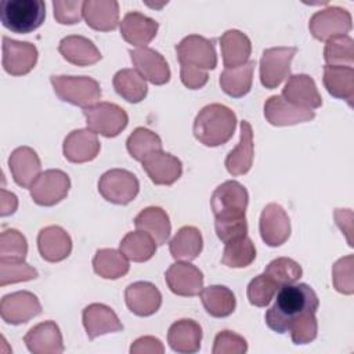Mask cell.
<instances>
[{
	"label": "cell",
	"mask_w": 354,
	"mask_h": 354,
	"mask_svg": "<svg viewBox=\"0 0 354 354\" xmlns=\"http://www.w3.org/2000/svg\"><path fill=\"white\" fill-rule=\"evenodd\" d=\"M37 48L29 41L12 40L3 36V58L1 64L7 73L22 76L29 73L37 62Z\"/></svg>",
	"instance_id": "obj_12"
},
{
	"label": "cell",
	"mask_w": 354,
	"mask_h": 354,
	"mask_svg": "<svg viewBox=\"0 0 354 354\" xmlns=\"http://www.w3.org/2000/svg\"><path fill=\"white\" fill-rule=\"evenodd\" d=\"M248 350V342L232 330H221L214 337L213 354H243Z\"/></svg>",
	"instance_id": "obj_49"
},
{
	"label": "cell",
	"mask_w": 354,
	"mask_h": 354,
	"mask_svg": "<svg viewBox=\"0 0 354 354\" xmlns=\"http://www.w3.org/2000/svg\"><path fill=\"white\" fill-rule=\"evenodd\" d=\"M82 317L83 326L90 340H94L101 335L113 333L123 329V325L116 313L102 303L88 304L84 307Z\"/></svg>",
	"instance_id": "obj_23"
},
{
	"label": "cell",
	"mask_w": 354,
	"mask_h": 354,
	"mask_svg": "<svg viewBox=\"0 0 354 354\" xmlns=\"http://www.w3.org/2000/svg\"><path fill=\"white\" fill-rule=\"evenodd\" d=\"M8 167L14 181L22 188H29L40 174L41 162L33 148L24 145L11 152Z\"/></svg>",
	"instance_id": "obj_25"
},
{
	"label": "cell",
	"mask_w": 354,
	"mask_h": 354,
	"mask_svg": "<svg viewBox=\"0 0 354 354\" xmlns=\"http://www.w3.org/2000/svg\"><path fill=\"white\" fill-rule=\"evenodd\" d=\"M37 277V270L24 260H0V286L32 281Z\"/></svg>",
	"instance_id": "obj_45"
},
{
	"label": "cell",
	"mask_w": 354,
	"mask_h": 354,
	"mask_svg": "<svg viewBox=\"0 0 354 354\" xmlns=\"http://www.w3.org/2000/svg\"><path fill=\"white\" fill-rule=\"evenodd\" d=\"M83 18L95 30H113L119 24V3L116 0L83 1Z\"/></svg>",
	"instance_id": "obj_29"
},
{
	"label": "cell",
	"mask_w": 354,
	"mask_h": 354,
	"mask_svg": "<svg viewBox=\"0 0 354 354\" xmlns=\"http://www.w3.org/2000/svg\"><path fill=\"white\" fill-rule=\"evenodd\" d=\"M354 256L348 254L339 259L332 267L333 286L339 293H354Z\"/></svg>",
	"instance_id": "obj_47"
},
{
	"label": "cell",
	"mask_w": 354,
	"mask_h": 354,
	"mask_svg": "<svg viewBox=\"0 0 354 354\" xmlns=\"http://www.w3.org/2000/svg\"><path fill=\"white\" fill-rule=\"evenodd\" d=\"M326 65H342L353 68L354 64V40L348 35H340L326 40L324 48Z\"/></svg>",
	"instance_id": "obj_42"
},
{
	"label": "cell",
	"mask_w": 354,
	"mask_h": 354,
	"mask_svg": "<svg viewBox=\"0 0 354 354\" xmlns=\"http://www.w3.org/2000/svg\"><path fill=\"white\" fill-rule=\"evenodd\" d=\"M50 82L59 100L83 109L98 104L101 100L100 83L90 76L53 75Z\"/></svg>",
	"instance_id": "obj_5"
},
{
	"label": "cell",
	"mask_w": 354,
	"mask_h": 354,
	"mask_svg": "<svg viewBox=\"0 0 354 354\" xmlns=\"http://www.w3.org/2000/svg\"><path fill=\"white\" fill-rule=\"evenodd\" d=\"M249 203L246 188L235 181L228 180L220 184L212 194L210 206L216 217V223L246 220L245 212Z\"/></svg>",
	"instance_id": "obj_4"
},
{
	"label": "cell",
	"mask_w": 354,
	"mask_h": 354,
	"mask_svg": "<svg viewBox=\"0 0 354 354\" xmlns=\"http://www.w3.org/2000/svg\"><path fill=\"white\" fill-rule=\"evenodd\" d=\"M259 230L261 239L272 248L285 243L290 235V220L285 209L278 203H268L261 210Z\"/></svg>",
	"instance_id": "obj_14"
},
{
	"label": "cell",
	"mask_w": 354,
	"mask_h": 354,
	"mask_svg": "<svg viewBox=\"0 0 354 354\" xmlns=\"http://www.w3.org/2000/svg\"><path fill=\"white\" fill-rule=\"evenodd\" d=\"M180 77L185 87L191 90H198L207 83L209 75H207V71L187 66V65H180Z\"/></svg>",
	"instance_id": "obj_51"
},
{
	"label": "cell",
	"mask_w": 354,
	"mask_h": 354,
	"mask_svg": "<svg viewBox=\"0 0 354 354\" xmlns=\"http://www.w3.org/2000/svg\"><path fill=\"white\" fill-rule=\"evenodd\" d=\"M83 115L86 118L87 129L104 137H116L129 123L127 112L112 102H98L83 109Z\"/></svg>",
	"instance_id": "obj_6"
},
{
	"label": "cell",
	"mask_w": 354,
	"mask_h": 354,
	"mask_svg": "<svg viewBox=\"0 0 354 354\" xmlns=\"http://www.w3.org/2000/svg\"><path fill=\"white\" fill-rule=\"evenodd\" d=\"M101 144L98 137L90 129H77L71 131L62 144L64 156L72 163H84L97 158Z\"/></svg>",
	"instance_id": "obj_19"
},
{
	"label": "cell",
	"mask_w": 354,
	"mask_h": 354,
	"mask_svg": "<svg viewBox=\"0 0 354 354\" xmlns=\"http://www.w3.org/2000/svg\"><path fill=\"white\" fill-rule=\"evenodd\" d=\"M69 176L59 169H50L39 174L29 187L30 196L40 206H54L69 192Z\"/></svg>",
	"instance_id": "obj_8"
},
{
	"label": "cell",
	"mask_w": 354,
	"mask_h": 354,
	"mask_svg": "<svg viewBox=\"0 0 354 354\" xmlns=\"http://www.w3.org/2000/svg\"><path fill=\"white\" fill-rule=\"evenodd\" d=\"M176 53L180 65L203 71L214 69L217 65V55L213 41L199 35H189L184 37L176 46Z\"/></svg>",
	"instance_id": "obj_11"
},
{
	"label": "cell",
	"mask_w": 354,
	"mask_h": 354,
	"mask_svg": "<svg viewBox=\"0 0 354 354\" xmlns=\"http://www.w3.org/2000/svg\"><path fill=\"white\" fill-rule=\"evenodd\" d=\"M46 18V4L41 0H3L0 21L15 33H29L37 29Z\"/></svg>",
	"instance_id": "obj_3"
},
{
	"label": "cell",
	"mask_w": 354,
	"mask_h": 354,
	"mask_svg": "<svg viewBox=\"0 0 354 354\" xmlns=\"http://www.w3.org/2000/svg\"><path fill=\"white\" fill-rule=\"evenodd\" d=\"M28 350L33 354H61L64 351L62 335L54 321H44L24 336Z\"/></svg>",
	"instance_id": "obj_21"
},
{
	"label": "cell",
	"mask_w": 354,
	"mask_h": 354,
	"mask_svg": "<svg viewBox=\"0 0 354 354\" xmlns=\"http://www.w3.org/2000/svg\"><path fill=\"white\" fill-rule=\"evenodd\" d=\"M124 300L133 314L138 317H148L159 310L162 304V295L153 283L137 281L126 288Z\"/></svg>",
	"instance_id": "obj_20"
},
{
	"label": "cell",
	"mask_w": 354,
	"mask_h": 354,
	"mask_svg": "<svg viewBox=\"0 0 354 354\" xmlns=\"http://www.w3.org/2000/svg\"><path fill=\"white\" fill-rule=\"evenodd\" d=\"M202 328L189 318H183L171 324L167 332V343L173 351L192 354L201 348Z\"/></svg>",
	"instance_id": "obj_27"
},
{
	"label": "cell",
	"mask_w": 354,
	"mask_h": 354,
	"mask_svg": "<svg viewBox=\"0 0 354 354\" xmlns=\"http://www.w3.org/2000/svg\"><path fill=\"white\" fill-rule=\"evenodd\" d=\"M274 304L266 313L267 326L277 333H286L292 322L303 313H315L319 306L315 290L307 283H289L278 289Z\"/></svg>",
	"instance_id": "obj_1"
},
{
	"label": "cell",
	"mask_w": 354,
	"mask_h": 354,
	"mask_svg": "<svg viewBox=\"0 0 354 354\" xmlns=\"http://www.w3.org/2000/svg\"><path fill=\"white\" fill-rule=\"evenodd\" d=\"M93 268L97 275L105 279H118L130 270L129 259L116 249H98L93 259Z\"/></svg>",
	"instance_id": "obj_37"
},
{
	"label": "cell",
	"mask_w": 354,
	"mask_h": 354,
	"mask_svg": "<svg viewBox=\"0 0 354 354\" xmlns=\"http://www.w3.org/2000/svg\"><path fill=\"white\" fill-rule=\"evenodd\" d=\"M220 48L225 68H236L249 61L252 53L250 39L238 29H230L220 37Z\"/></svg>",
	"instance_id": "obj_31"
},
{
	"label": "cell",
	"mask_w": 354,
	"mask_h": 354,
	"mask_svg": "<svg viewBox=\"0 0 354 354\" xmlns=\"http://www.w3.org/2000/svg\"><path fill=\"white\" fill-rule=\"evenodd\" d=\"M54 8V18L57 22L62 25H72L77 24L83 17V1H65V0H55L53 1Z\"/></svg>",
	"instance_id": "obj_50"
},
{
	"label": "cell",
	"mask_w": 354,
	"mask_h": 354,
	"mask_svg": "<svg viewBox=\"0 0 354 354\" xmlns=\"http://www.w3.org/2000/svg\"><path fill=\"white\" fill-rule=\"evenodd\" d=\"M159 24L155 19L138 11H130L120 22V35L133 46L147 47V44L156 36Z\"/></svg>",
	"instance_id": "obj_26"
},
{
	"label": "cell",
	"mask_w": 354,
	"mask_h": 354,
	"mask_svg": "<svg viewBox=\"0 0 354 354\" xmlns=\"http://www.w3.org/2000/svg\"><path fill=\"white\" fill-rule=\"evenodd\" d=\"M264 116L272 126H293L315 118L313 109H306L288 102L282 95H271L264 102Z\"/></svg>",
	"instance_id": "obj_17"
},
{
	"label": "cell",
	"mask_w": 354,
	"mask_h": 354,
	"mask_svg": "<svg viewBox=\"0 0 354 354\" xmlns=\"http://www.w3.org/2000/svg\"><path fill=\"white\" fill-rule=\"evenodd\" d=\"M292 342L295 344H307L317 337L318 324L315 313H303L299 315L289 328Z\"/></svg>",
	"instance_id": "obj_48"
},
{
	"label": "cell",
	"mask_w": 354,
	"mask_h": 354,
	"mask_svg": "<svg viewBox=\"0 0 354 354\" xmlns=\"http://www.w3.org/2000/svg\"><path fill=\"white\" fill-rule=\"evenodd\" d=\"M137 230L148 232L156 245H163L170 236L171 224L167 213L159 206H149L142 209L134 218Z\"/></svg>",
	"instance_id": "obj_33"
},
{
	"label": "cell",
	"mask_w": 354,
	"mask_h": 354,
	"mask_svg": "<svg viewBox=\"0 0 354 354\" xmlns=\"http://www.w3.org/2000/svg\"><path fill=\"white\" fill-rule=\"evenodd\" d=\"M115 91L129 102H140L145 98L148 87L145 79L136 69H120L113 76Z\"/></svg>",
	"instance_id": "obj_39"
},
{
	"label": "cell",
	"mask_w": 354,
	"mask_h": 354,
	"mask_svg": "<svg viewBox=\"0 0 354 354\" xmlns=\"http://www.w3.org/2000/svg\"><path fill=\"white\" fill-rule=\"evenodd\" d=\"M140 191L137 177L124 169H111L105 171L98 181V192L111 203L127 205Z\"/></svg>",
	"instance_id": "obj_7"
},
{
	"label": "cell",
	"mask_w": 354,
	"mask_h": 354,
	"mask_svg": "<svg viewBox=\"0 0 354 354\" xmlns=\"http://www.w3.org/2000/svg\"><path fill=\"white\" fill-rule=\"evenodd\" d=\"M41 313V304L36 295L28 290H18L6 295L0 301L3 321L11 325L25 324Z\"/></svg>",
	"instance_id": "obj_13"
},
{
	"label": "cell",
	"mask_w": 354,
	"mask_h": 354,
	"mask_svg": "<svg viewBox=\"0 0 354 354\" xmlns=\"http://www.w3.org/2000/svg\"><path fill=\"white\" fill-rule=\"evenodd\" d=\"M353 28L351 15L347 10L330 6L313 14L308 22L310 33L321 41H326L330 37L347 35Z\"/></svg>",
	"instance_id": "obj_10"
},
{
	"label": "cell",
	"mask_w": 354,
	"mask_h": 354,
	"mask_svg": "<svg viewBox=\"0 0 354 354\" xmlns=\"http://www.w3.org/2000/svg\"><path fill=\"white\" fill-rule=\"evenodd\" d=\"M37 248L40 256L50 263L65 260L72 252V239L59 225H48L40 230L37 235Z\"/></svg>",
	"instance_id": "obj_24"
},
{
	"label": "cell",
	"mask_w": 354,
	"mask_h": 354,
	"mask_svg": "<svg viewBox=\"0 0 354 354\" xmlns=\"http://www.w3.org/2000/svg\"><path fill=\"white\" fill-rule=\"evenodd\" d=\"M254 65V61H248L236 68H225L220 75V86L223 91L234 98L246 95L252 88Z\"/></svg>",
	"instance_id": "obj_36"
},
{
	"label": "cell",
	"mask_w": 354,
	"mask_h": 354,
	"mask_svg": "<svg viewBox=\"0 0 354 354\" xmlns=\"http://www.w3.org/2000/svg\"><path fill=\"white\" fill-rule=\"evenodd\" d=\"M136 71L152 84L160 86L170 80V68L165 57L149 47H137L129 51Z\"/></svg>",
	"instance_id": "obj_16"
},
{
	"label": "cell",
	"mask_w": 354,
	"mask_h": 354,
	"mask_svg": "<svg viewBox=\"0 0 354 354\" xmlns=\"http://www.w3.org/2000/svg\"><path fill=\"white\" fill-rule=\"evenodd\" d=\"M236 115L223 104L203 106L194 120V136L206 147L225 144L235 131Z\"/></svg>",
	"instance_id": "obj_2"
},
{
	"label": "cell",
	"mask_w": 354,
	"mask_h": 354,
	"mask_svg": "<svg viewBox=\"0 0 354 354\" xmlns=\"http://www.w3.org/2000/svg\"><path fill=\"white\" fill-rule=\"evenodd\" d=\"M119 250L131 261L142 263L152 259L156 252V242L153 238L141 230L127 232L120 243Z\"/></svg>",
	"instance_id": "obj_38"
},
{
	"label": "cell",
	"mask_w": 354,
	"mask_h": 354,
	"mask_svg": "<svg viewBox=\"0 0 354 354\" xmlns=\"http://www.w3.org/2000/svg\"><path fill=\"white\" fill-rule=\"evenodd\" d=\"M169 289L178 296H196L203 289L202 271L189 261L173 263L165 272Z\"/></svg>",
	"instance_id": "obj_15"
},
{
	"label": "cell",
	"mask_w": 354,
	"mask_h": 354,
	"mask_svg": "<svg viewBox=\"0 0 354 354\" xmlns=\"http://www.w3.org/2000/svg\"><path fill=\"white\" fill-rule=\"evenodd\" d=\"M296 51V47H271L263 51L260 82L266 88H275L290 76V62Z\"/></svg>",
	"instance_id": "obj_9"
},
{
	"label": "cell",
	"mask_w": 354,
	"mask_h": 354,
	"mask_svg": "<svg viewBox=\"0 0 354 354\" xmlns=\"http://www.w3.org/2000/svg\"><path fill=\"white\" fill-rule=\"evenodd\" d=\"M256 259V246L252 239L245 235L225 242L221 263L231 268H243L250 266Z\"/></svg>",
	"instance_id": "obj_40"
},
{
	"label": "cell",
	"mask_w": 354,
	"mask_h": 354,
	"mask_svg": "<svg viewBox=\"0 0 354 354\" xmlns=\"http://www.w3.org/2000/svg\"><path fill=\"white\" fill-rule=\"evenodd\" d=\"M264 274L268 275L281 288L283 285L295 283L297 279H300L303 270L300 264L293 259L277 257L267 264Z\"/></svg>",
	"instance_id": "obj_43"
},
{
	"label": "cell",
	"mask_w": 354,
	"mask_h": 354,
	"mask_svg": "<svg viewBox=\"0 0 354 354\" xmlns=\"http://www.w3.org/2000/svg\"><path fill=\"white\" fill-rule=\"evenodd\" d=\"M141 163L151 181L156 185H171L183 174L181 160L162 149L152 152Z\"/></svg>",
	"instance_id": "obj_18"
},
{
	"label": "cell",
	"mask_w": 354,
	"mask_h": 354,
	"mask_svg": "<svg viewBox=\"0 0 354 354\" xmlns=\"http://www.w3.org/2000/svg\"><path fill=\"white\" fill-rule=\"evenodd\" d=\"M279 286L264 272L254 277L248 285V299L252 306L266 307L277 295Z\"/></svg>",
	"instance_id": "obj_46"
},
{
	"label": "cell",
	"mask_w": 354,
	"mask_h": 354,
	"mask_svg": "<svg viewBox=\"0 0 354 354\" xmlns=\"http://www.w3.org/2000/svg\"><path fill=\"white\" fill-rule=\"evenodd\" d=\"M253 130L248 120L241 122V138L238 145L225 158V169L232 176L246 174L253 163Z\"/></svg>",
	"instance_id": "obj_28"
},
{
	"label": "cell",
	"mask_w": 354,
	"mask_h": 354,
	"mask_svg": "<svg viewBox=\"0 0 354 354\" xmlns=\"http://www.w3.org/2000/svg\"><path fill=\"white\" fill-rule=\"evenodd\" d=\"M202 304L207 314L216 318H224L234 313L236 299L232 290L224 285H210L199 292Z\"/></svg>",
	"instance_id": "obj_35"
},
{
	"label": "cell",
	"mask_w": 354,
	"mask_h": 354,
	"mask_svg": "<svg viewBox=\"0 0 354 354\" xmlns=\"http://www.w3.org/2000/svg\"><path fill=\"white\" fill-rule=\"evenodd\" d=\"M126 148L133 159L142 162L152 152L162 149V140L152 130L145 127H137L129 136L126 141Z\"/></svg>",
	"instance_id": "obj_41"
},
{
	"label": "cell",
	"mask_w": 354,
	"mask_h": 354,
	"mask_svg": "<svg viewBox=\"0 0 354 354\" xmlns=\"http://www.w3.org/2000/svg\"><path fill=\"white\" fill-rule=\"evenodd\" d=\"M203 248L201 231L194 225L181 227L169 242V249L177 261H191L196 259Z\"/></svg>",
	"instance_id": "obj_34"
},
{
	"label": "cell",
	"mask_w": 354,
	"mask_h": 354,
	"mask_svg": "<svg viewBox=\"0 0 354 354\" xmlns=\"http://www.w3.org/2000/svg\"><path fill=\"white\" fill-rule=\"evenodd\" d=\"M18 207V198L12 194V192H8L7 189H1L0 191V214L4 217V216H8V214H12Z\"/></svg>",
	"instance_id": "obj_54"
},
{
	"label": "cell",
	"mask_w": 354,
	"mask_h": 354,
	"mask_svg": "<svg viewBox=\"0 0 354 354\" xmlns=\"http://www.w3.org/2000/svg\"><path fill=\"white\" fill-rule=\"evenodd\" d=\"M165 347L158 337L141 336L136 339L130 347L131 354H163Z\"/></svg>",
	"instance_id": "obj_52"
},
{
	"label": "cell",
	"mask_w": 354,
	"mask_h": 354,
	"mask_svg": "<svg viewBox=\"0 0 354 354\" xmlns=\"http://www.w3.org/2000/svg\"><path fill=\"white\" fill-rule=\"evenodd\" d=\"M324 86L332 97L347 101L351 106L354 100V69L342 65L324 66Z\"/></svg>",
	"instance_id": "obj_32"
},
{
	"label": "cell",
	"mask_w": 354,
	"mask_h": 354,
	"mask_svg": "<svg viewBox=\"0 0 354 354\" xmlns=\"http://www.w3.org/2000/svg\"><path fill=\"white\" fill-rule=\"evenodd\" d=\"M335 221L342 232L346 235L347 242L353 246V212L350 209H336L335 210Z\"/></svg>",
	"instance_id": "obj_53"
},
{
	"label": "cell",
	"mask_w": 354,
	"mask_h": 354,
	"mask_svg": "<svg viewBox=\"0 0 354 354\" xmlns=\"http://www.w3.org/2000/svg\"><path fill=\"white\" fill-rule=\"evenodd\" d=\"M58 51L71 64L77 66H88L101 59V53L95 44L80 35H71L59 41Z\"/></svg>",
	"instance_id": "obj_30"
},
{
	"label": "cell",
	"mask_w": 354,
	"mask_h": 354,
	"mask_svg": "<svg viewBox=\"0 0 354 354\" xmlns=\"http://www.w3.org/2000/svg\"><path fill=\"white\" fill-rule=\"evenodd\" d=\"M26 238L15 228H6L0 234V260H25Z\"/></svg>",
	"instance_id": "obj_44"
},
{
	"label": "cell",
	"mask_w": 354,
	"mask_h": 354,
	"mask_svg": "<svg viewBox=\"0 0 354 354\" xmlns=\"http://www.w3.org/2000/svg\"><path fill=\"white\" fill-rule=\"evenodd\" d=\"M282 97L288 102L306 109H317L322 105V98L314 79L304 73L289 76L282 88Z\"/></svg>",
	"instance_id": "obj_22"
}]
</instances>
